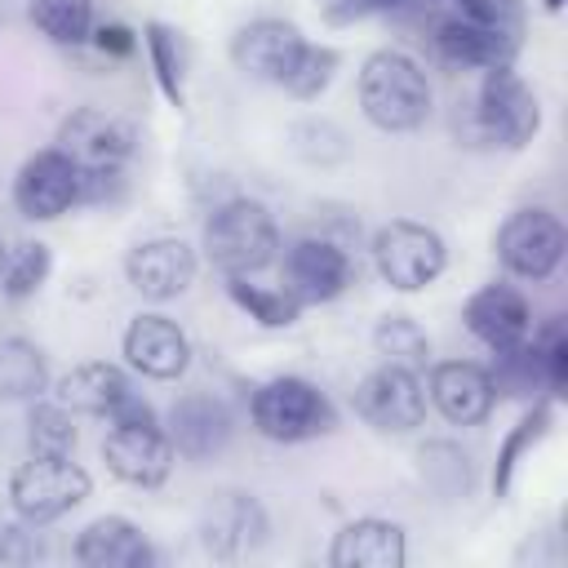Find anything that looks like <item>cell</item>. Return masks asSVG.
I'll list each match as a JSON object with an SVG mask.
<instances>
[{"label":"cell","mask_w":568,"mask_h":568,"mask_svg":"<svg viewBox=\"0 0 568 568\" xmlns=\"http://www.w3.org/2000/svg\"><path fill=\"white\" fill-rule=\"evenodd\" d=\"M541 124V106L532 98V89L519 80V71L506 67H488L479 80V93L466 111H457V133L466 146H528L532 133Z\"/></svg>","instance_id":"6da1fadb"},{"label":"cell","mask_w":568,"mask_h":568,"mask_svg":"<svg viewBox=\"0 0 568 568\" xmlns=\"http://www.w3.org/2000/svg\"><path fill=\"white\" fill-rule=\"evenodd\" d=\"M359 106L382 133H413L430 115L426 71L399 49L368 53L359 67Z\"/></svg>","instance_id":"7a4b0ae2"},{"label":"cell","mask_w":568,"mask_h":568,"mask_svg":"<svg viewBox=\"0 0 568 568\" xmlns=\"http://www.w3.org/2000/svg\"><path fill=\"white\" fill-rule=\"evenodd\" d=\"M280 253V226L257 200H226L204 222V257L222 275H253Z\"/></svg>","instance_id":"3957f363"},{"label":"cell","mask_w":568,"mask_h":568,"mask_svg":"<svg viewBox=\"0 0 568 568\" xmlns=\"http://www.w3.org/2000/svg\"><path fill=\"white\" fill-rule=\"evenodd\" d=\"M253 426L275 439V444H302L315 435H328L337 413L328 404V395L320 386H311L306 377H271L253 390Z\"/></svg>","instance_id":"277c9868"},{"label":"cell","mask_w":568,"mask_h":568,"mask_svg":"<svg viewBox=\"0 0 568 568\" xmlns=\"http://www.w3.org/2000/svg\"><path fill=\"white\" fill-rule=\"evenodd\" d=\"M430 44L457 71H488V67L515 62V53L524 44V27L488 22L462 4L448 13H430Z\"/></svg>","instance_id":"5b68a950"},{"label":"cell","mask_w":568,"mask_h":568,"mask_svg":"<svg viewBox=\"0 0 568 568\" xmlns=\"http://www.w3.org/2000/svg\"><path fill=\"white\" fill-rule=\"evenodd\" d=\"M89 488H93V479L80 462H71V457H31L13 470L9 501H13L22 524L40 528V524H53L67 510H75L89 497Z\"/></svg>","instance_id":"8992f818"},{"label":"cell","mask_w":568,"mask_h":568,"mask_svg":"<svg viewBox=\"0 0 568 568\" xmlns=\"http://www.w3.org/2000/svg\"><path fill=\"white\" fill-rule=\"evenodd\" d=\"M373 262H377V275L390 288L417 293V288L439 280V271L448 262V248H444L439 231H430L422 222H408V217H395L373 235Z\"/></svg>","instance_id":"52a82bcc"},{"label":"cell","mask_w":568,"mask_h":568,"mask_svg":"<svg viewBox=\"0 0 568 568\" xmlns=\"http://www.w3.org/2000/svg\"><path fill=\"white\" fill-rule=\"evenodd\" d=\"M133 146H138L133 124L102 106H80L58 129V151L80 173H120L129 164Z\"/></svg>","instance_id":"ba28073f"},{"label":"cell","mask_w":568,"mask_h":568,"mask_svg":"<svg viewBox=\"0 0 568 568\" xmlns=\"http://www.w3.org/2000/svg\"><path fill=\"white\" fill-rule=\"evenodd\" d=\"M568 231L550 209H515L497 231V257L519 280H546L564 262Z\"/></svg>","instance_id":"9c48e42d"},{"label":"cell","mask_w":568,"mask_h":568,"mask_svg":"<svg viewBox=\"0 0 568 568\" xmlns=\"http://www.w3.org/2000/svg\"><path fill=\"white\" fill-rule=\"evenodd\" d=\"M355 413L382 435H404L426 417V386L417 373L382 364L355 386Z\"/></svg>","instance_id":"30bf717a"},{"label":"cell","mask_w":568,"mask_h":568,"mask_svg":"<svg viewBox=\"0 0 568 568\" xmlns=\"http://www.w3.org/2000/svg\"><path fill=\"white\" fill-rule=\"evenodd\" d=\"M80 204V169L58 151H36L13 178V209L31 222H53Z\"/></svg>","instance_id":"8fae6325"},{"label":"cell","mask_w":568,"mask_h":568,"mask_svg":"<svg viewBox=\"0 0 568 568\" xmlns=\"http://www.w3.org/2000/svg\"><path fill=\"white\" fill-rule=\"evenodd\" d=\"M102 462L129 488H160L178 453L173 439L160 430V422H146V426H111V435L102 439Z\"/></svg>","instance_id":"7c38bea8"},{"label":"cell","mask_w":568,"mask_h":568,"mask_svg":"<svg viewBox=\"0 0 568 568\" xmlns=\"http://www.w3.org/2000/svg\"><path fill=\"white\" fill-rule=\"evenodd\" d=\"M306 49L302 31L284 18H257L248 27L235 31L231 40V62L235 71H244L248 80H262V84H284L297 53Z\"/></svg>","instance_id":"4fadbf2b"},{"label":"cell","mask_w":568,"mask_h":568,"mask_svg":"<svg viewBox=\"0 0 568 568\" xmlns=\"http://www.w3.org/2000/svg\"><path fill=\"white\" fill-rule=\"evenodd\" d=\"M124 275H129V284L146 302H169V297L191 288V280H195V248L186 240H178V235L142 240L138 248H129Z\"/></svg>","instance_id":"5bb4252c"},{"label":"cell","mask_w":568,"mask_h":568,"mask_svg":"<svg viewBox=\"0 0 568 568\" xmlns=\"http://www.w3.org/2000/svg\"><path fill=\"white\" fill-rule=\"evenodd\" d=\"M284 288L297 297V302H333L346 293L351 284V257L333 244V240H320V235H306L288 248L284 257Z\"/></svg>","instance_id":"9a60e30c"},{"label":"cell","mask_w":568,"mask_h":568,"mask_svg":"<svg viewBox=\"0 0 568 568\" xmlns=\"http://www.w3.org/2000/svg\"><path fill=\"white\" fill-rule=\"evenodd\" d=\"M124 359H129V368H138L142 377L173 382V377H182L186 364H191V342H186V333H182L169 315H138V320L124 328Z\"/></svg>","instance_id":"2e32d148"},{"label":"cell","mask_w":568,"mask_h":568,"mask_svg":"<svg viewBox=\"0 0 568 568\" xmlns=\"http://www.w3.org/2000/svg\"><path fill=\"white\" fill-rule=\"evenodd\" d=\"M493 377L488 368L470 359H444L430 368V404L453 422V426H475L493 413Z\"/></svg>","instance_id":"e0dca14e"},{"label":"cell","mask_w":568,"mask_h":568,"mask_svg":"<svg viewBox=\"0 0 568 568\" xmlns=\"http://www.w3.org/2000/svg\"><path fill=\"white\" fill-rule=\"evenodd\" d=\"M164 435L173 439V453L178 457L204 462V457H213V453L226 448V439H231V413H226L222 399H213L204 390H191V395H182L173 404Z\"/></svg>","instance_id":"ac0fdd59"},{"label":"cell","mask_w":568,"mask_h":568,"mask_svg":"<svg viewBox=\"0 0 568 568\" xmlns=\"http://www.w3.org/2000/svg\"><path fill=\"white\" fill-rule=\"evenodd\" d=\"M462 320H466V328H470L488 351L515 346V342H524L528 328H532L528 302H524V293L510 288V284H484L479 293H470Z\"/></svg>","instance_id":"d6986e66"},{"label":"cell","mask_w":568,"mask_h":568,"mask_svg":"<svg viewBox=\"0 0 568 568\" xmlns=\"http://www.w3.org/2000/svg\"><path fill=\"white\" fill-rule=\"evenodd\" d=\"M75 564H84V568H146V564H155V550L133 519L102 515L75 537Z\"/></svg>","instance_id":"ffe728a7"},{"label":"cell","mask_w":568,"mask_h":568,"mask_svg":"<svg viewBox=\"0 0 568 568\" xmlns=\"http://www.w3.org/2000/svg\"><path fill=\"white\" fill-rule=\"evenodd\" d=\"M129 395H133L129 377H124L115 364H106V359H89V364L71 368V373L58 382V390H53V399H58L62 408L89 413V417H106V422H111V413H115Z\"/></svg>","instance_id":"44dd1931"},{"label":"cell","mask_w":568,"mask_h":568,"mask_svg":"<svg viewBox=\"0 0 568 568\" xmlns=\"http://www.w3.org/2000/svg\"><path fill=\"white\" fill-rule=\"evenodd\" d=\"M404 528L390 519H355L333 537V568H399L404 564Z\"/></svg>","instance_id":"7402d4cb"},{"label":"cell","mask_w":568,"mask_h":568,"mask_svg":"<svg viewBox=\"0 0 568 568\" xmlns=\"http://www.w3.org/2000/svg\"><path fill=\"white\" fill-rule=\"evenodd\" d=\"M262 532H266V515L244 493H222L204 515V546L222 559H235V555L253 550L262 541Z\"/></svg>","instance_id":"603a6c76"},{"label":"cell","mask_w":568,"mask_h":568,"mask_svg":"<svg viewBox=\"0 0 568 568\" xmlns=\"http://www.w3.org/2000/svg\"><path fill=\"white\" fill-rule=\"evenodd\" d=\"M49 386V368L40 346L27 337H0V399H40Z\"/></svg>","instance_id":"cb8c5ba5"},{"label":"cell","mask_w":568,"mask_h":568,"mask_svg":"<svg viewBox=\"0 0 568 568\" xmlns=\"http://www.w3.org/2000/svg\"><path fill=\"white\" fill-rule=\"evenodd\" d=\"M373 346H377L382 364H395V368H408V373H422L426 359H430V337H426V328L413 315H386V320H377Z\"/></svg>","instance_id":"d4e9b609"},{"label":"cell","mask_w":568,"mask_h":568,"mask_svg":"<svg viewBox=\"0 0 568 568\" xmlns=\"http://www.w3.org/2000/svg\"><path fill=\"white\" fill-rule=\"evenodd\" d=\"M31 22L62 49H80L93 40V0H31Z\"/></svg>","instance_id":"484cf974"},{"label":"cell","mask_w":568,"mask_h":568,"mask_svg":"<svg viewBox=\"0 0 568 568\" xmlns=\"http://www.w3.org/2000/svg\"><path fill=\"white\" fill-rule=\"evenodd\" d=\"M226 293L240 311H248V320H257L262 328H288L302 315V302L288 288H262L248 275H226Z\"/></svg>","instance_id":"4316f807"},{"label":"cell","mask_w":568,"mask_h":568,"mask_svg":"<svg viewBox=\"0 0 568 568\" xmlns=\"http://www.w3.org/2000/svg\"><path fill=\"white\" fill-rule=\"evenodd\" d=\"M27 444H31V457H71V448H75V417H71V408H62L58 399L31 404Z\"/></svg>","instance_id":"83f0119b"},{"label":"cell","mask_w":568,"mask_h":568,"mask_svg":"<svg viewBox=\"0 0 568 568\" xmlns=\"http://www.w3.org/2000/svg\"><path fill=\"white\" fill-rule=\"evenodd\" d=\"M146 53H151L160 93H164L173 106H182V102H186V89H182V67H186V58H182V36H178L173 27H164V22H151V27H146Z\"/></svg>","instance_id":"f1b7e54d"},{"label":"cell","mask_w":568,"mask_h":568,"mask_svg":"<svg viewBox=\"0 0 568 568\" xmlns=\"http://www.w3.org/2000/svg\"><path fill=\"white\" fill-rule=\"evenodd\" d=\"M546 426H550V404L546 399H537L532 404V413H524L519 417V426L506 435V444H501V453H497V470H493V493L497 497H506L510 493V479H515V466H519V457L546 435Z\"/></svg>","instance_id":"f546056e"},{"label":"cell","mask_w":568,"mask_h":568,"mask_svg":"<svg viewBox=\"0 0 568 568\" xmlns=\"http://www.w3.org/2000/svg\"><path fill=\"white\" fill-rule=\"evenodd\" d=\"M49 271H53V253H49V244H40V240L18 244V248L9 253V262H4L0 288H4L9 302H22V297L40 293V284L49 280Z\"/></svg>","instance_id":"4dcf8cb0"},{"label":"cell","mask_w":568,"mask_h":568,"mask_svg":"<svg viewBox=\"0 0 568 568\" xmlns=\"http://www.w3.org/2000/svg\"><path fill=\"white\" fill-rule=\"evenodd\" d=\"M333 71H337V49H328V44H306V49L297 53V62H293L284 89H288L293 98H320V93L328 89Z\"/></svg>","instance_id":"1f68e13d"},{"label":"cell","mask_w":568,"mask_h":568,"mask_svg":"<svg viewBox=\"0 0 568 568\" xmlns=\"http://www.w3.org/2000/svg\"><path fill=\"white\" fill-rule=\"evenodd\" d=\"M532 346H537V359L546 368L550 395H564V382H568V328H564V320L559 315L546 320V328L532 337Z\"/></svg>","instance_id":"d6a6232c"},{"label":"cell","mask_w":568,"mask_h":568,"mask_svg":"<svg viewBox=\"0 0 568 568\" xmlns=\"http://www.w3.org/2000/svg\"><path fill=\"white\" fill-rule=\"evenodd\" d=\"M40 559V541L13 524H0V564H31Z\"/></svg>","instance_id":"836d02e7"},{"label":"cell","mask_w":568,"mask_h":568,"mask_svg":"<svg viewBox=\"0 0 568 568\" xmlns=\"http://www.w3.org/2000/svg\"><path fill=\"white\" fill-rule=\"evenodd\" d=\"M413 0H333L328 4V18L333 22H355V18H373V13H395V9H408Z\"/></svg>","instance_id":"e575fe53"},{"label":"cell","mask_w":568,"mask_h":568,"mask_svg":"<svg viewBox=\"0 0 568 568\" xmlns=\"http://www.w3.org/2000/svg\"><path fill=\"white\" fill-rule=\"evenodd\" d=\"M93 44H98L106 58H129V53L138 49V36H133L129 27H120V22H102V27H93Z\"/></svg>","instance_id":"d590c367"},{"label":"cell","mask_w":568,"mask_h":568,"mask_svg":"<svg viewBox=\"0 0 568 568\" xmlns=\"http://www.w3.org/2000/svg\"><path fill=\"white\" fill-rule=\"evenodd\" d=\"M541 4H546L550 13H559V9H564V0H541Z\"/></svg>","instance_id":"8d00e7d4"},{"label":"cell","mask_w":568,"mask_h":568,"mask_svg":"<svg viewBox=\"0 0 568 568\" xmlns=\"http://www.w3.org/2000/svg\"><path fill=\"white\" fill-rule=\"evenodd\" d=\"M4 262H9V248H4V240H0V275H4Z\"/></svg>","instance_id":"74e56055"}]
</instances>
